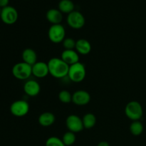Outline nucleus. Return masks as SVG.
Wrapping results in <instances>:
<instances>
[{"instance_id": "obj_25", "label": "nucleus", "mask_w": 146, "mask_h": 146, "mask_svg": "<svg viewBox=\"0 0 146 146\" xmlns=\"http://www.w3.org/2000/svg\"><path fill=\"white\" fill-rule=\"evenodd\" d=\"M9 0H0V8L3 9L9 6Z\"/></svg>"}, {"instance_id": "obj_2", "label": "nucleus", "mask_w": 146, "mask_h": 146, "mask_svg": "<svg viewBox=\"0 0 146 146\" xmlns=\"http://www.w3.org/2000/svg\"><path fill=\"white\" fill-rule=\"evenodd\" d=\"M86 75L85 66L81 62H78L69 66L68 76L69 79L74 83H80L84 81Z\"/></svg>"}, {"instance_id": "obj_8", "label": "nucleus", "mask_w": 146, "mask_h": 146, "mask_svg": "<svg viewBox=\"0 0 146 146\" xmlns=\"http://www.w3.org/2000/svg\"><path fill=\"white\" fill-rule=\"evenodd\" d=\"M10 111L13 115L17 117H23L29 111V105L24 100H18L11 104Z\"/></svg>"}, {"instance_id": "obj_7", "label": "nucleus", "mask_w": 146, "mask_h": 146, "mask_svg": "<svg viewBox=\"0 0 146 146\" xmlns=\"http://www.w3.org/2000/svg\"><path fill=\"white\" fill-rule=\"evenodd\" d=\"M66 21L68 26L74 29H80L83 28L86 23L85 17L84 15L80 11L75 10L68 14Z\"/></svg>"}, {"instance_id": "obj_26", "label": "nucleus", "mask_w": 146, "mask_h": 146, "mask_svg": "<svg viewBox=\"0 0 146 146\" xmlns=\"http://www.w3.org/2000/svg\"><path fill=\"white\" fill-rule=\"evenodd\" d=\"M97 146H110V145L106 141H101L97 145Z\"/></svg>"}, {"instance_id": "obj_12", "label": "nucleus", "mask_w": 146, "mask_h": 146, "mask_svg": "<svg viewBox=\"0 0 146 146\" xmlns=\"http://www.w3.org/2000/svg\"><path fill=\"white\" fill-rule=\"evenodd\" d=\"M24 91L29 96H36L41 91V86L36 81L29 80L24 84Z\"/></svg>"}, {"instance_id": "obj_21", "label": "nucleus", "mask_w": 146, "mask_h": 146, "mask_svg": "<svg viewBox=\"0 0 146 146\" xmlns=\"http://www.w3.org/2000/svg\"><path fill=\"white\" fill-rule=\"evenodd\" d=\"M76 139L75 133L71 131H68L63 135L62 141L66 146H71L76 142Z\"/></svg>"}, {"instance_id": "obj_11", "label": "nucleus", "mask_w": 146, "mask_h": 146, "mask_svg": "<svg viewBox=\"0 0 146 146\" xmlns=\"http://www.w3.org/2000/svg\"><path fill=\"white\" fill-rule=\"evenodd\" d=\"M49 74L48 64L43 61H37L32 66V75L36 78H44Z\"/></svg>"}, {"instance_id": "obj_9", "label": "nucleus", "mask_w": 146, "mask_h": 146, "mask_svg": "<svg viewBox=\"0 0 146 146\" xmlns=\"http://www.w3.org/2000/svg\"><path fill=\"white\" fill-rule=\"evenodd\" d=\"M66 125L68 131L74 133H78L84 128L82 118L76 115H70L66 119Z\"/></svg>"}, {"instance_id": "obj_6", "label": "nucleus", "mask_w": 146, "mask_h": 146, "mask_svg": "<svg viewBox=\"0 0 146 146\" xmlns=\"http://www.w3.org/2000/svg\"><path fill=\"white\" fill-rule=\"evenodd\" d=\"M18 11L14 7L7 6L1 9L0 18L4 24H8V25L15 24L18 19Z\"/></svg>"}, {"instance_id": "obj_22", "label": "nucleus", "mask_w": 146, "mask_h": 146, "mask_svg": "<svg viewBox=\"0 0 146 146\" xmlns=\"http://www.w3.org/2000/svg\"><path fill=\"white\" fill-rule=\"evenodd\" d=\"M58 99L63 104H69L72 102V95L66 90H62L58 94Z\"/></svg>"}, {"instance_id": "obj_3", "label": "nucleus", "mask_w": 146, "mask_h": 146, "mask_svg": "<svg viewBox=\"0 0 146 146\" xmlns=\"http://www.w3.org/2000/svg\"><path fill=\"white\" fill-rule=\"evenodd\" d=\"M125 113L131 121H140L143 115V110L141 104L136 101L128 103L125 108Z\"/></svg>"}, {"instance_id": "obj_10", "label": "nucleus", "mask_w": 146, "mask_h": 146, "mask_svg": "<svg viewBox=\"0 0 146 146\" xmlns=\"http://www.w3.org/2000/svg\"><path fill=\"white\" fill-rule=\"evenodd\" d=\"M91 101V95L84 90H78L72 95V102L77 106L87 105Z\"/></svg>"}, {"instance_id": "obj_18", "label": "nucleus", "mask_w": 146, "mask_h": 146, "mask_svg": "<svg viewBox=\"0 0 146 146\" xmlns=\"http://www.w3.org/2000/svg\"><path fill=\"white\" fill-rule=\"evenodd\" d=\"M74 7L75 5L71 0H61L58 3V9L65 14H68L74 11Z\"/></svg>"}, {"instance_id": "obj_5", "label": "nucleus", "mask_w": 146, "mask_h": 146, "mask_svg": "<svg viewBox=\"0 0 146 146\" xmlns=\"http://www.w3.org/2000/svg\"><path fill=\"white\" fill-rule=\"evenodd\" d=\"M66 30L64 26L60 24H53L49 27L48 31V36L50 41L54 44L63 42L65 38Z\"/></svg>"}, {"instance_id": "obj_27", "label": "nucleus", "mask_w": 146, "mask_h": 146, "mask_svg": "<svg viewBox=\"0 0 146 146\" xmlns=\"http://www.w3.org/2000/svg\"><path fill=\"white\" fill-rule=\"evenodd\" d=\"M1 8H0V15H1Z\"/></svg>"}, {"instance_id": "obj_19", "label": "nucleus", "mask_w": 146, "mask_h": 146, "mask_svg": "<svg viewBox=\"0 0 146 146\" xmlns=\"http://www.w3.org/2000/svg\"><path fill=\"white\" fill-rule=\"evenodd\" d=\"M82 121L84 128L91 129L93 127L95 126L96 123V117L94 113H88L84 115Z\"/></svg>"}, {"instance_id": "obj_16", "label": "nucleus", "mask_w": 146, "mask_h": 146, "mask_svg": "<svg viewBox=\"0 0 146 146\" xmlns=\"http://www.w3.org/2000/svg\"><path fill=\"white\" fill-rule=\"evenodd\" d=\"M21 58L23 62L30 66H33L37 62V54L32 48H28L24 49L21 54Z\"/></svg>"}, {"instance_id": "obj_14", "label": "nucleus", "mask_w": 146, "mask_h": 146, "mask_svg": "<svg viewBox=\"0 0 146 146\" xmlns=\"http://www.w3.org/2000/svg\"><path fill=\"white\" fill-rule=\"evenodd\" d=\"M47 20L51 24H60L63 20V14L59 9H51L48 10L46 14Z\"/></svg>"}, {"instance_id": "obj_24", "label": "nucleus", "mask_w": 146, "mask_h": 146, "mask_svg": "<svg viewBox=\"0 0 146 146\" xmlns=\"http://www.w3.org/2000/svg\"><path fill=\"white\" fill-rule=\"evenodd\" d=\"M62 43L63 46L66 50H73L75 48L76 41L72 38H65Z\"/></svg>"}, {"instance_id": "obj_23", "label": "nucleus", "mask_w": 146, "mask_h": 146, "mask_svg": "<svg viewBox=\"0 0 146 146\" xmlns=\"http://www.w3.org/2000/svg\"><path fill=\"white\" fill-rule=\"evenodd\" d=\"M45 146H66L64 145L62 139L57 138V137L52 136L48 138L46 141Z\"/></svg>"}, {"instance_id": "obj_17", "label": "nucleus", "mask_w": 146, "mask_h": 146, "mask_svg": "<svg viewBox=\"0 0 146 146\" xmlns=\"http://www.w3.org/2000/svg\"><path fill=\"white\" fill-rule=\"evenodd\" d=\"M55 115L51 112H44L38 117V123L43 127H49L55 122Z\"/></svg>"}, {"instance_id": "obj_15", "label": "nucleus", "mask_w": 146, "mask_h": 146, "mask_svg": "<svg viewBox=\"0 0 146 146\" xmlns=\"http://www.w3.org/2000/svg\"><path fill=\"white\" fill-rule=\"evenodd\" d=\"M75 49L78 54L81 55H87L91 51V43L85 38H80L76 41Z\"/></svg>"}, {"instance_id": "obj_1", "label": "nucleus", "mask_w": 146, "mask_h": 146, "mask_svg": "<svg viewBox=\"0 0 146 146\" xmlns=\"http://www.w3.org/2000/svg\"><path fill=\"white\" fill-rule=\"evenodd\" d=\"M47 64L49 74L54 78H62L68 76L69 66L61 58H52Z\"/></svg>"}, {"instance_id": "obj_4", "label": "nucleus", "mask_w": 146, "mask_h": 146, "mask_svg": "<svg viewBox=\"0 0 146 146\" xmlns=\"http://www.w3.org/2000/svg\"><path fill=\"white\" fill-rule=\"evenodd\" d=\"M11 72L17 79L26 80L32 75V66L24 62L17 63L12 67Z\"/></svg>"}, {"instance_id": "obj_13", "label": "nucleus", "mask_w": 146, "mask_h": 146, "mask_svg": "<svg viewBox=\"0 0 146 146\" xmlns=\"http://www.w3.org/2000/svg\"><path fill=\"white\" fill-rule=\"evenodd\" d=\"M61 58L68 66L79 62V56L78 52L74 49L64 50L61 54Z\"/></svg>"}, {"instance_id": "obj_20", "label": "nucleus", "mask_w": 146, "mask_h": 146, "mask_svg": "<svg viewBox=\"0 0 146 146\" xmlns=\"http://www.w3.org/2000/svg\"><path fill=\"white\" fill-rule=\"evenodd\" d=\"M143 125L140 121H133L132 123L130 125V132L135 136H138V135H141L142 133L143 132Z\"/></svg>"}]
</instances>
